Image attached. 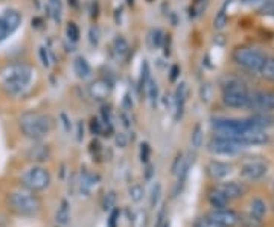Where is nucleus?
Wrapping results in <instances>:
<instances>
[{"mask_svg":"<svg viewBox=\"0 0 274 227\" xmlns=\"http://www.w3.org/2000/svg\"><path fill=\"white\" fill-rule=\"evenodd\" d=\"M186 99H188V85H186V82H181V84H178V87H177V90H175L174 98H172L175 121H180V119L183 117Z\"/></svg>","mask_w":274,"mask_h":227,"instance_id":"11","label":"nucleus"},{"mask_svg":"<svg viewBox=\"0 0 274 227\" xmlns=\"http://www.w3.org/2000/svg\"><path fill=\"white\" fill-rule=\"evenodd\" d=\"M152 41H154V46L156 48H160L163 45V41H164V34H163V31L161 29H156L154 32H152Z\"/></svg>","mask_w":274,"mask_h":227,"instance_id":"45","label":"nucleus"},{"mask_svg":"<svg viewBox=\"0 0 274 227\" xmlns=\"http://www.w3.org/2000/svg\"><path fill=\"white\" fill-rule=\"evenodd\" d=\"M168 220V211H166V204H163V206L160 208L159 213H157V221H156V227H163L164 224H166Z\"/></svg>","mask_w":274,"mask_h":227,"instance_id":"42","label":"nucleus"},{"mask_svg":"<svg viewBox=\"0 0 274 227\" xmlns=\"http://www.w3.org/2000/svg\"><path fill=\"white\" fill-rule=\"evenodd\" d=\"M61 119H63V125H64V128H65V131H67V130H69V122H67V116H65L64 113H61Z\"/></svg>","mask_w":274,"mask_h":227,"instance_id":"54","label":"nucleus"},{"mask_svg":"<svg viewBox=\"0 0 274 227\" xmlns=\"http://www.w3.org/2000/svg\"><path fill=\"white\" fill-rule=\"evenodd\" d=\"M144 195H145V189L140 183H134V185H131L128 188V197L133 203H140L144 200Z\"/></svg>","mask_w":274,"mask_h":227,"instance_id":"26","label":"nucleus"},{"mask_svg":"<svg viewBox=\"0 0 274 227\" xmlns=\"http://www.w3.org/2000/svg\"><path fill=\"white\" fill-rule=\"evenodd\" d=\"M268 172V162L264 157H250L239 168V174L245 180L258 181L264 178Z\"/></svg>","mask_w":274,"mask_h":227,"instance_id":"7","label":"nucleus"},{"mask_svg":"<svg viewBox=\"0 0 274 227\" xmlns=\"http://www.w3.org/2000/svg\"><path fill=\"white\" fill-rule=\"evenodd\" d=\"M6 224H8V217L3 212H0V227H5Z\"/></svg>","mask_w":274,"mask_h":227,"instance_id":"53","label":"nucleus"},{"mask_svg":"<svg viewBox=\"0 0 274 227\" xmlns=\"http://www.w3.org/2000/svg\"><path fill=\"white\" fill-rule=\"evenodd\" d=\"M183 163H184V154H183V153H178L177 156H175V159H174V162H172V166H171V172H172L174 176L178 174L180 169H181V166H183Z\"/></svg>","mask_w":274,"mask_h":227,"instance_id":"40","label":"nucleus"},{"mask_svg":"<svg viewBox=\"0 0 274 227\" xmlns=\"http://www.w3.org/2000/svg\"><path fill=\"white\" fill-rule=\"evenodd\" d=\"M55 220L60 226L67 224L70 220V203L67 200H61L60 203V208L57 211V215H55Z\"/></svg>","mask_w":274,"mask_h":227,"instance_id":"22","label":"nucleus"},{"mask_svg":"<svg viewBox=\"0 0 274 227\" xmlns=\"http://www.w3.org/2000/svg\"><path fill=\"white\" fill-rule=\"evenodd\" d=\"M268 2H273V3H274V0H268Z\"/></svg>","mask_w":274,"mask_h":227,"instance_id":"57","label":"nucleus"},{"mask_svg":"<svg viewBox=\"0 0 274 227\" xmlns=\"http://www.w3.org/2000/svg\"><path fill=\"white\" fill-rule=\"evenodd\" d=\"M226 25H227V13H226V5H224L221 9L218 11L215 18H213V28L216 31H221V29L226 28Z\"/></svg>","mask_w":274,"mask_h":227,"instance_id":"30","label":"nucleus"},{"mask_svg":"<svg viewBox=\"0 0 274 227\" xmlns=\"http://www.w3.org/2000/svg\"><path fill=\"white\" fill-rule=\"evenodd\" d=\"M90 151H92V153H93V151H95V153H99V151H101V144H99V140H93V142L90 144Z\"/></svg>","mask_w":274,"mask_h":227,"instance_id":"50","label":"nucleus"},{"mask_svg":"<svg viewBox=\"0 0 274 227\" xmlns=\"http://www.w3.org/2000/svg\"><path fill=\"white\" fill-rule=\"evenodd\" d=\"M267 53H264L262 50L253 48V46H239L233 50V61L241 66L242 69L248 70V72H255L259 73L264 63L267 60Z\"/></svg>","mask_w":274,"mask_h":227,"instance_id":"5","label":"nucleus"},{"mask_svg":"<svg viewBox=\"0 0 274 227\" xmlns=\"http://www.w3.org/2000/svg\"><path fill=\"white\" fill-rule=\"evenodd\" d=\"M146 93H148V99L151 102V107H156V102H157V98H159V87H157V82L154 80H149L146 87H145Z\"/></svg>","mask_w":274,"mask_h":227,"instance_id":"28","label":"nucleus"},{"mask_svg":"<svg viewBox=\"0 0 274 227\" xmlns=\"http://www.w3.org/2000/svg\"><path fill=\"white\" fill-rule=\"evenodd\" d=\"M221 87L224 105L230 107V109H247L251 90L242 81L226 75L221 80Z\"/></svg>","mask_w":274,"mask_h":227,"instance_id":"4","label":"nucleus"},{"mask_svg":"<svg viewBox=\"0 0 274 227\" xmlns=\"http://www.w3.org/2000/svg\"><path fill=\"white\" fill-rule=\"evenodd\" d=\"M38 55H40V60H41L43 66H45V67H49V66H50V60H52V61L55 60L53 53H52L48 48H45V46H41V48H40Z\"/></svg>","mask_w":274,"mask_h":227,"instance_id":"35","label":"nucleus"},{"mask_svg":"<svg viewBox=\"0 0 274 227\" xmlns=\"http://www.w3.org/2000/svg\"><path fill=\"white\" fill-rule=\"evenodd\" d=\"M127 2H128L129 5H133V2H134V0H127Z\"/></svg>","mask_w":274,"mask_h":227,"instance_id":"56","label":"nucleus"},{"mask_svg":"<svg viewBox=\"0 0 274 227\" xmlns=\"http://www.w3.org/2000/svg\"><path fill=\"white\" fill-rule=\"evenodd\" d=\"M192 227H221L218 223H215L209 215H204V217L196 218L192 224Z\"/></svg>","mask_w":274,"mask_h":227,"instance_id":"34","label":"nucleus"},{"mask_svg":"<svg viewBox=\"0 0 274 227\" xmlns=\"http://www.w3.org/2000/svg\"><path fill=\"white\" fill-rule=\"evenodd\" d=\"M206 172L210 178L221 180V178H226L227 176H230V172H232V165H228L221 160H210L209 163L206 165Z\"/></svg>","mask_w":274,"mask_h":227,"instance_id":"12","label":"nucleus"},{"mask_svg":"<svg viewBox=\"0 0 274 227\" xmlns=\"http://www.w3.org/2000/svg\"><path fill=\"white\" fill-rule=\"evenodd\" d=\"M273 188H274V186H273Z\"/></svg>","mask_w":274,"mask_h":227,"instance_id":"58","label":"nucleus"},{"mask_svg":"<svg viewBox=\"0 0 274 227\" xmlns=\"http://www.w3.org/2000/svg\"><path fill=\"white\" fill-rule=\"evenodd\" d=\"M20 131L25 137L31 140H41L43 137L49 136L53 128L55 121L50 114L41 112H26L20 116L18 121Z\"/></svg>","mask_w":274,"mask_h":227,"instance_id":"2","label":"nucleus"},{"mask_svg":"<svg viewBox=\"0 0 274 227\" xmlns=\"http://www.w3.org/2000/svg\"><path fill=\"white\" fill-rule=\"evenodd\" d=\"M99 180L101 178L97 174H93V172H90V171H82L81 176H80V180H78L80 192L84 194V195H90V192L97 186Z\"/></svg>","mask_w":274,"mask_h":227,"instance_id":"15","label":"nucleus"},{"mask_svg":"<svg viewBox=\"0 0 274 227\" xmlns=\"http://www.w3.org/2000/svg\"><path fill=\"white\" fill-rule=\"evenodd\" d=\"M0 18L5 21V25L8 26L11 32H16L21 23V14L17 9H6L5 13L0 16Z\"/></svg>","mask_w":274,"mask_h":227,"instance_id":"19","label":"nucleus"},{"mask_svg":"<svg viewBox=\"0 0 274 227\" xmlns=\"http://www.w3.org/2000/svg\"><path fill=\"white\" fill-rule=\"evenodd\" d=\"M151 80V70H149V63L146 60H144L140 67V78H139V89L146 87L148 81Z\"/></svg>","mask_w":274,"mask_h":227,"instance_id":"29","label":"nucleus"},{"mask_svg":"<svg viewBox=\"0 0 274 227\" xmlns=\"http://www.w3.org/2000/svg\"><path fill=\"white\" fill-rule=\"evenodd\" d=\"M110 92H112V85H110V82L105 81V80H96L89 85V93L96 101L107 99Z\"/></svg>","mask_w":274,"mask_h":227,"instance_id":"16","label":"nucleus"},{"mask_svg":"<svg viewBox=\"0 0 274 227\" xmlns=\"http://www.w3.org/2000/svg\"><path fill=\"white\" fill-rule=\"evenodd\" d=\"M131 227H146L148 226V213L144 209H139L129 218Z\"/></svg>","mask_w":274,"mask_h":227,"instance_id":"25","label":"nucleus"},{"mask_svg":"<svg viewBox=\"0 0 274 227\" xmlns=\"http://www.w3.org/2000/svg\"><path fill=\"white\" fill-rule=\"evenodd\" d=\"M216 188L228 198V201L241 198L247 191V188L242 183H238V181H226V183H221V185H218Z\"/></svg>","mask_w":274,"mask_h":227,"instance_id":"13","label":"nucleus"},{"mask_svg":"<svg viewBox=\"0 0 274 227\" xmlns=\"http://www.w3.org/2000/svg\"><path fill=\"white\" fill-rule=\"evenodd\" d=\"M120 119H122V124H124L127 128H129V127H131V124H129L131 121H129V119L127 117V114H125V113H120Z\"/></svg>","mask_w":274,"mask_h":227,"instance_id":"52","label":"nucleus"},{"mask_svg":"<svg viewBox=\"0 0 274 227\" xmlns=\"http://www.w3.org/2000/svg\"><path fill=\"white\" fill-rule=\"evenodd\" d=\"M201 101L203 102H209L210 101V87H209V84H203V87H201Z\"/></svg>","mask_w":274,"mask_h":227,"instance_id":"46","label":"nucleus"},{"mask_svg":"<svg viewBox=\"0 0 274 227\" xmlns=\"http://www.w3.org/2000/svg\"><path fill=\"white\" fill-rule=\"evenodd\" d=\"M260 77H264L268 81L274 82V57H267L264 66H262L260 72H259Z\"/></svg>","mask_w":274,"mask_h":227,"instance_id":"27","label":"nucleus"},{"mask_svg":"<svg viewBox=\"0 0 274 227\" xmlns=\"http://www.w3.org/2000/svg\"><path fill=\"white\" fill-rule=\"evenodd\" d=\"M48 16H49L53 21L60 23V21H61V16H63L61 0H48Z\"/></svg>","mask_w":274,"mask_h":227,"instance_id":"23","label":"nucleus"},{"mask_svg":"<svg viewBox=\"0 0 274 227\" xmlns=\"http://www.w3.org/2000/svg\"><path fill=\"white\" fill-rule=\"evenodd\" d=\"M259 13L274 18V3L268 2V0H262V6L259 8Z\"/></svg>","mask_w":274,"mask_h":227,"instance_id":"41","label":"nucleus"},{"mask_svg":"<svg viewBox=\"0 0 274 227\" xmlns=\"http://www.w3.org/2000/svg\"><path fill=\"white\" fill-rule=\"evenodd\" d=\"M207 201L209 204L213 208V209H223V208H227L228 206V198L224 195V194L219 191L216 186L212 188L209 192H207Z\"/></svg>","mask_w":274,"mask_h":227,"instance_id":"17","label":"nucleus"},{"mask_svg":"<svg viewBox=\"0 0 274 227\" xmlns=\"http://www.w3.org/2000/svg\"><path fill=\"white\" fill-rule=\"evenodd\" d=\"M90 131L92 134L95 136H104V124L101 119H97V117H93L92 121H90Z\"/></svg>","mask_w":274,"mask_h":227,"instance_id":"38","label":"nucleus"},{"mask_svg":"<svg viewBox=\"0 0 274 227\" xmlns=\"http://www.w3.org/2000/svg\"><path fill=\"white\" fill-rule=\"evenodd\" d=\"M114 49H116V52H117V55L119 57H124V55H127V52H128V43H127V40L124 38V37H116V40H114Z\"/></svg>","mask_w":274,"mask_h":227,"instance_id":"33","label":"nucleus"},{"mask_svg":"<svg viewBox=\"0 0 274 227\" xmlns=\"http://www.w3.org/2000/svg\"><path fill=\"white\" fill-rule=\"evenodd\" d=\"M139 157L142 163H149V159H151V146L148 142H142L140 144V151H139Z\"/></svg>","mask_w":274,"mask_h":227,"instance_id":"36","label":"nucleus"},{"mask_svg":"<svg viewBox=\"0 0 274 227\" xmlns=\"http://www.w3.org/2000/svg\"><path fill=\"white\" fill-rule=\"evenodd\" d=\"M152 171H154V168H152L149 163H146V171H145V180H151L152 177Z\"/></svg>","mask_w":274,"mask_h":227,"instance_id":"51","label":"nucleus"},{"mask_svg":"<svg viewBox=\"0 0 274 227\" xmlns=\"http://www.w3.org/2000/svg\"><path fill=\"white\" fill-rule=\"evenodd\" d=\"M76 128H78V130H76V139H78L80 142H81V140L84 139V124H82V121H80V122H78V125H76Z\"/></svg>","mask_w":274,"mask_h":227,"instance_id":"49","label":"nucleus"},{"mask_svg":"<svg viewBox=\"0 0 274 227\" xmlns=\"http://www.w3.org/2000/svg\"><path fill=\"white\" fill-rule=\"evenodd\" d=\"M209 217L218 223L221 227H236L238 224H241V215L228 208H223V209H213L210 213H207Z\"/></svg>","mask_w":274,"mask_h":227,"instance_id":"10","label":"nucleus"},{"mask_svg":"<svg viewBox=\"0 0 274 227\" xmlns=\"http://www.w3.org/2000/svg\"><path fill=\"white\" fill-rule=\"evenodd\" d=\"M241 224L244 227H262V220H258L251 215H241Z\"/></svg>","mask_w":274,"mask_h":227,"instance_id":"37","label":"nucleus"},{"mask_svg":"<svg viewBox=\"0 0 274 227\" xmlns=\"http://www.w3.org/2000/svg\"><path fill=\"white\" fill-rule=\"evenodd\" d=\"M116 200H117V197H116V192L114 191L107 192L105 195H104V198H102V209L105 212H110L112 209H114L116 208Z\"/></svg>","mask_w":274,"mask_h":227,"instance_id":"31","label":"nucleus"},{"mask_svg":"<svg viewBox=\"0 0 274 227\" xmlns=\"http://www.w3.org/2000/svg\"><path fill=\"white\" fill-rule=\"evenodd\" d=\"M52 156V151H50V146L46 145V144H37V145H32L28 153H26V157L29 162H34V163H41V162H46L49 160Z\"/></svg>","mask_w":274,"mask_h":227,"instance_id":"14","label":"nucleus"},{"mask_svg":"<svg viewBox=\"0 0 274 227\" xmlns=\"http://www.w3.org/2000/svg\"><path fill=\"white\" fill-rule=\"evenodd\" d=\"M127 144H128V139H127V136H125L124 133H119V134H117V137H116V145H117L119 148H125V146H127Z\"/></svg>","mask_w":274,"mask_h":227,"instance_id":"47","label":"nucleus"},{"mask_svg":"<svg viewBox=\"0 0 274 227\" xmlns=\"http://www.w3.org/2000/svg\"><path fill=\"white\" fill-rule=\"evenodd\" d=\"M89 40H90V45L92 46H97L99 45V40H101V31L97 26H92L89 29Z\"/></svg>","mask_w":274,"mask_h":227,"instance_id":"39","label":"nucleus"},{"mask_svg":"<svg viewBox=\"0 0 274 227\" xmlns=\"http://www.w3.org/2000/svg\"><path fill=\"white\" fill-rule=\"evenodd\" d=\"M178 75H180V67L177 66V64H174V66L171 67V75H169V80L174 82L175 80L178 78Z\"/></svg>","mask_w":274,"mask_h":227,"instance_id":"48","label":"nucleus"},{"mask_svg":"<svg viewBox=\"0 0 274 227\" xmlns=\"http://www.w3.org/2000/svg\"><path fill=\"white\" fill-rule=\"evenodd\" d=\"M73 70L78 78H87V77H90V73H92V67H90L89 61L81 55L73 60Z\"/></svg>","mask_w":274,"mask_h":227,"instance_id":"21","label":"nucleus"},{"mask_svg":"<svg viewBox=\"0 0 274 227\" xmlns=\"http://www.w3.org/2000/svg\"><path fill=\"white\" fill-rule=\"evenodd\" d=\"M247 109L255 113H268L274 110V90H251Z\"/></svg>","mask_w":274,"mask_h":227,"instance_id":"9","label":"nucleus"},{"mask_svg":"<svg viewBox=\"0 0 274 227\" xmlns=\"http://www.w3.org/2000/svg\"><path fill=\"white\" fill-rule=\"evenodd\" d=\"M34 69L25 63H13L0 70V85L9 95H21L32 81Z\"/></svg>","mask_w":274,"mask_h":227,"instance_id":"1","label":"nucleus"},{"mask_svg":"<svg viewBox=\"0 0 274 227\" xmlns=\"http://www.w3.org/2000/svg\"><path fill=\"white\" fill-rule=\"evenodd\" d=\"M244 148H247V146L238 142V140L223 137V136H215L209 142V145H207V149L216 156H235V154L241 153Z\"/></svg>","mask_w":274,"mask_h":227,"instance_id":"8","label":"nucleus"},{"mask_svg":"<svg viewBox=\"0 0 274 227\" xmlns=\"http://www.w3.org/2000/svg\"><path fill=\"white\" fill-rule=\"evenodd\" d=\"M203 140H204V130L201 124H196L191 131V145L193 146V149H198L203 145Z\"/></svg>","mask_w":274,"mask_h":227,"instance_id":"24","label":"nucleus"},{"mask_svg":"<svg viewBox=\"0 0 274 227\" xmlns=\"http://www.w3.org/2000/svg\"><path fill=\"white\" fill-rule=\"evenodd\" d=\"M67 37L73 43L80 40V29H78V26L73 23V21H70V23L67 25Z\"/></svg>","mask_w":274,"mask_h":227,"instance_id":"43","label":"nucleus"},{"mask_svg":"<svg viewBox=\"0 0 274 227\" xmlns=\"http://www.w3.org/2000/svg\"><path fill=\"white\" fill-rule=\"evenodd\" d=\"M248 122L256 130H265V128L274 125V117L268 113H255V114L248 116Z\"/></svg>","mask_w":274,"mask_h":227,"instance_id":"18","label":"nucleus"},{"mask_svg":"<svg viewBox=\"0 0 274 227\" xmlns=\"http://www.w3.org/2000/svg\"><path fill=\"white\" fill-rule=\"evenodd\" d=\"M267 211H268V206L262 198H253L248 204V215H251V217H255L258 220H264Z\"/></svg>","mask_w":274,"mask_h":227,"instance_id":"20","label":"nucleus"},{"mask_svg":"<svg viewBox=\"0 0 274 227\" xmlns=\"http://www.w3.org/2000/svg\"><path fill=\"white\" fill-rule=\"evenodd\" d=\"M69 3H70V6H73V8H78V5H80L78 0H69Z\"/></svg>","mask_w":274,"mask_h":227,"instance_id":"55","label":"nucleus"},{"mask_svg":"<svg viewBox=\"0 0 274 227\" xmlns=\"http://www.w3.org/2000/svg\"><path fill=\"white\" fill-rule=\"evenodd\" d=\"M21 186L32 191V192H40L45 191L50 186V172L43 168V166H32L29 169H26L23 174H21Z\"/></svg>","mask_w":274,"mask_h":227,"instance_id":"6","label":"nucleus"},{"mask_svg":"<svg viewBox=\"0 0 274 227\" xmlns=\"http://www.w3.org/2000/svg\"><path fill=\"white\" fill-rule=\"evenodd\" d=\"M160 198H161V185H160L159 181H156V185L152 186V189H151L149 206H151V208H156L157 204H159V201H160Z\"/></svg>","mask_w":274,"mask_h":227,"instance_id":"32","label":"nucleus"},{"mask_svg":"<svg viewBox=\"0 0 274 227\" xmlns=\"http://www.w3.org/2000/svg\"><path fill=\"white\" fill-rule=\"evenodd\" d=\"M119 215H120V212H119V209H117V208H114V209L110 211V217H108V227H117V223H119Z\"/></svg>","mask_w":274,"mask_h":227,"instance_id":"44","label":"nucleus"},{"mask_svg":"<svg viewBox=\"0 0 274 227\" xmlns=\"http://www.w3.org/2000/svg\"><path fill=\"white\" fill-rule=\"evenodd\" d=\"M6 203H8L9 211L18 215V217L32 218V217H37L41 211L40 197L35 195V192H32L26 188L9 192L6 197Z\"/></svg>","mask_w":274,"mask_h":227,"instance_id":"3","label":"nucleus"}]
</instances>
